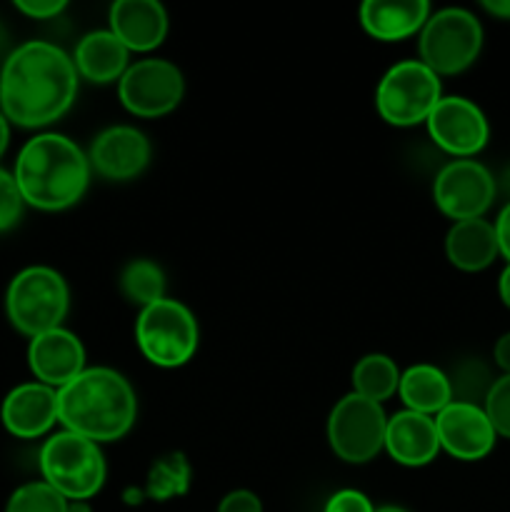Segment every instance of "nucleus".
<instances>
[{
    "label": "nucleus",
    "instance_id": "f257e3e1",
    "mask_svg": "<svg viewBox=\"0 0 510 512\" xmlns=\"http://www.w3.org/2000/svg\"><path fill=\"white\" fill-rule=\"evenodd\" d=\"M78 93V70L63 48L28 40L0 70V113L20 128H43L63 118Z\"/></svg>",
    "mask_w": 510,
    "mask_h": 512
},
{
    "label": "nucleus",
    "instance_id": "f03ea898",
    "mask_svg": "<svg viewBox=\"0 0 510 512\" xmlns=\"http://www.w3.org/2000/svg\"><path fill=\"white\" fill-rule=\"evenodd\" d=\"M135 415L133 388L110 368H85L58 390V423L93 443H113L128 435Z\"/></svg>",
    "mask_w": 510,
    "mask_h": 512
},
{
    "label": "nucleus",
    "instance_id": "7ed1b4c3",
    "mask_svg": "<svg viewBox=\"0 0 510 512\" xmlns=\"http://www.w3.org/2000/svg\"><path fill=\"white\" fill-rule=\"evenodd\" d=\"M13 178L28 205L38 210H65L88 190L90 163L75 140L43 133L23 145Z\"/></svg>",
    "mask_w": 510,
    "mask_h": 512
},
{
    "label": "nucleus",
    "instance_id": "20e7f679",
    "mask_svg": "<svg viewBox=\"0 0 510 512\" xmlns=\"http://www.w3.org/2000/svg\"><path fill=\"white\" fill-rule=\"evenodd\" d=\"M70 308V293L63 275L45 265H30L20 270L5 293V310L15 330L28 338L63 328Z\"/></svg>",
    "mask_w": 510,
    "mask_h": 512
},
{
    "label": "nucleus",
    "instance_id": "39448f33",
    "mask_svg": "<svg viewBox=\"0 0 510 512\" xmlns=\"http://www.w3.org/2000/svg\"><path fill=\"white\" fill-rule=\"evenodd\" d=\"M40 473L68 503L90 500L105 483V460L98 443L63 430L40 448Z\"/></svg>",
    "mask_w": 510,
    "mask_h": 512
},
{
    "label": "nucleus",
    "instance_id": "423d86ee",
    "mask_svg": "<svg viewBox=\"0 0 510 512\" xmlns=\"http://www.w3.org/2000/svg\"><path fill=\"white\" fill-rule=\"evenodd\" d=\"M420 63L435 75H458L478 60L483 50V25L470 10L443 8L420 28Z\"/></svg>",
    "mask_w": 510,
    "mask_h": 512
},
{
    "label": "nucleus",
    "instance_id": "0eeeda50",
    "mask_svg": "<svg viewBox=\"0 0 510 512\" xmlns=\"http://www.w3.org/2000/svg\"><path fill=\"white\" fill-rule=\"evenodd\" d=\"M135 340L148 363L180 368L198 350V320L183 303L163 298L140 310Z\"/></svg>",
    "mask_w": 510,
    "mask_h": 512
},
{
    "label": "nucleus",
    "instance_id": "6e6552de",
    "mask_svg": "<svg viewBox=\"0 0 510 512\" xmlns=\"http://www.w3.org/2000/svg\"><path fill=\"white\" fill-rule=\"evenodd\" d=\"M440 78L420 60H403L380 78L375 90V108L385 123L410 128L428 120L440 103Z\"/></svg>",
    "mask_w": 510,
    "mask_h": 512
},
{
    "label": "nucleus",
    "instance_id": "1a4fd4ad",
    "mask_svg": "<svg viewBox=\"0 0 510 512\" xmlns=\"http://www.w3.org/2000/svg\"><path fill=\"white\" fill-rule=\"evenodd\" d=\"M385 418L380 403L358 393L338 400L328 418V443L340 460L350 465L370 463L385 448Z\"/></svg>",
    "mask_w": 510,
    "mask_h": 512
},
{
    "label": "nucleus",
    "instance_id": "9d476101",
    "mask_svg": "<svg viewBox=\"0 0 510 512\" xmlns=\"http://www.w3.org/2000/svg\"><path fill=\"white\" fill-rule=\"evenodd\" d=\"M185 80L175 63L163 58L138 60L118 80V95L125 110L138 118H160L178 108Z\"/></svg>",
    "mask_w": 510,
    "mask_h": 512
},
{
    "label": "nucleus",
    "instance_id": "9b49d317",
    "mask_svg": "<svg viewBox=\"0 0 510 512\" xmlns=\"http://www.w3.org/2000/svg\"><path fill=\"white\" fill-rule=\"evenodd\" d=\"M433 198L455 223L483 218L495 200V178L478 160H453L435 175Z\"/></svg>",
    "mask_w": 510,
    "mask_h": 512
},
{
    "label": "nucleus",
    "instance_id": "f8f14e48",
    "mask_svg": "<svg viewBox=\"0 0 510 512\" xmlns=\"http://www.w3.org/2000/svg\"><path fill=\"white\" fill-rule=\"evenodd\" d=\"M425 125L435 145L458 160L473 158L488 145L490 138V125L483 110L473 100L460 98V95L440 98Z\"/></svg>",
    "mask_w": 510,
    "mask_h": 512
},
{
    "label": "nucleus",
    "instance_id": "ddd939ff",
    "mask_svg": "<svg viewBox=\"0 0 510 512\" xmlns=\"http://www.w3.org/2000/svg\"><path fill=\"white\" fill-rule=\"evenodd\" d=\"M435 430H438L440 448L465 463L490 455L498 438L485 410L480 405L460 403V400H453L448 408L435 415Z\"/></svg>",
    "mask_w": 510,
    "mask_h": 512
},
{
    "label": "nucleus",
    "instance_id": "4468645a",
    "mask_svg": "<svg viewBox=\"0 0 510 512\" xmlns=\"http://www.w3.org/2000/svg\"><path fill=\"white\" fill-rule=\"evenodd\" d=\"M90 170L105 180H130L150 163V143L130 125H113L93 140L88 153Z\"/></svg>",
    "mask_w": 510,
    "mask_h": 512
},
{
    "label": "nucleus",
    "instance_id": "2eb2a0df",
    "mask_svg": "<svg viewBox=\"0 0 510 512\" xmlns=\"http://www.w3.org/2000/svg\"><path fill=\"white\" fill-rule=\"evenodd\" d=\"M28 365L38 383L60 390L85 370V348L70 330H48L38 338H30Z\"/></svg>",
    "mask_w": 510,
    "mask_h": 512
},
{
    "label": "nucleus",
    "instance_id": "dca6fc26",
    "mask_svg": "<svg viewBox=\"0 0 510 512\" xmlns=\"http://www.w3.org/2000/svg\"><path fill=\"white\" fill-rule=\"evenodd\" d=\"M0 418L15 438H40L58 423V390L43 383L18 385L5 395Z\"/></svg>",
    "mask_w": 510,
    "mask_h": 512
},
{
    "label": "nucleus",
    "instance_id": "f3484780",
    "mask_svg": "<svg viewBox=\"0 0 510 512\" xmlns=\"http://www.w3.org/2000/svg\"><path fill=\"white\" fill-rule=\"evenodd\" d=\"M110 33L128 50L148 53L168 35V13L155 0H118L110 5Z\"/></svg>",
    "mask_w": 510,
    "mask_h": 512
},
{
    "label": "nucleus",
    "instance_id": "a211bd4d",
    "mask_svg": "<svg viewBox=\"0 0 510 512\" xmlns=\"http://www.w3.org/2000/svg\"><path fill=\"white\" fill-rule=\"evenodd\" d=\"M385 450L395 463L405 468H423L433 463L440 453L435 418L413 413V410L395 413L393 418H388V428H385Z\"/></svg>",
    "mask_w": 510,
    "mask_h": 512
},
{
    "label": "nucleus",
    "instance_id": "6ab92c4d",
    "mask_svg": "<svg viewBox=\"0 0 510 512\" xmlns=\"http://www.w3.org/2000/svg\"><path fill=\"white\" fill-rule=\"evenodd\" d=\"M428 18V0H368L360 5V23L365 33L383 43L410 38Z\"/></svg>",
    "mask_w": 510,
    "mask_h": 512
},
{
    "label": "nucleus",
    "instance_id": "aec40b11",
    "mask_svg": "<svg viewBox=\"0 0 510 512\" xmlns=\"http://www.w3.org/2000/svg\"><path fill=\"white\" fill-rule=\"evenodd\" d=\"M445 253L450 263L465 273H480L490 268L500 255L493 223L483 218L455 223L445 235Z\"/></svg>",
    "mask_w": 510,
    "mask_h": 512
},
{
    "label": "nucleus",
    "instance_id": "412c9836",
    "mask_svg": "<svg viewBox=\"0 0 510 512\" xmlns=\"http://www.w3.org/2000/svg\"><path fill=\"white\" fill-rule=\"evenodd\" d=\"M128 53L130 50L110 30H95L80 38L73 63L85 80L105 85L123 78L125 70L130 68Z\"/></svg>",
    "mask_w": 510,
    "mask_h": 512
},
{
    "label": "nucleus",
    "instance_id": "4be33fe9",
    "mask_svg": "<svg viewBox=\"0 0 510 512\" xmlns=\"http://www.w3.org/2000/svg\"><path fill=\"white\" fill-rule=\"evenodd\" d=\"M398 395L405 410L420 415H438L453 403V385L450 378L435 365H413L400 375Z\"/></svg>",
    "mask_w": 510,
    "mask_h": 512
},
{
    "label": "nucleus",
    "instance_id": "5701e85b",
    "mask_svg": "<svg viewBox=\"0 0 510 512\" xmlns=\"http://www.w3.org/2000/svg\"><path fill=\"white\" fill-rule=\"evenodd\" d=\"M400 385V370L393 358L388 355H365L355 363L353 368V393L363 395V398L373 400V403H383V400L393 398L398 393Z\"/></svg>",
    "mask_w": 510,
    "mask_h": 512
},
{
    "label": "nucleus",
    "instance_id": "b1692460",
    "mask_svg": "<svg viewBox=\"0 0 510 512\" xmlns=\"http://www.w3.org/2000/svg\"><path fill=\"white\" fill-rule=\"evenodd\" d=\"M120 290H123L125 300L140 305L143 310L165 298V275L153 260H130L120 273Z\"/></svg>",
    "mask_w": 510,
    "mask_h": 512
},
{
    "label": "nucleus",
    "instance_id": "393cba45",
    "mask_svg": "<svg viewBox=\"0 0 510 512\" xmlns=\"http://www.w3.org/2000/svg\"><path fill=\"white\" fill-rule=\"evenodd\" d=\"M190 488V463L183 453H168L155 460L148 470L145 495L155 503L185 495Z\"/></svg>",
    "mask_w": 510,
    "mask_h": 512
},
{
    "label": "nucleus",
    "instance_id": "a878e982",
    "mask_svg": "<svg viewBox=\"0 0 510 512\" xmlns=\"http://www.w3.org/2000/svg\"><path fill=\"white\" fill-rule=\"evenodd\" d=\"M5 512H68V500L45 480L25 483L10 495Z\"/></svg>",
    "mask_w": 510,
    "mask_h": 512
},
{
    "label": "nucleus",
    "instance_id": "bb28decb",
    "mask_svg": "<svg viewBox=\"0 0 510 512\" xmlns=\"http://www.w3.org/2000/svg\"><path fill=\"white\" fill-rule=\"evenodd\" d=\"M483 410L495 435L510 440V375H500L498 380L490 383Z\"/></svg>",
    "mask_w": 510,
    "mask_h": 512
},
{
    "label": "nucleus",
    "instance_id": "cd10ccee",
    "mask_svg": "<svg viewBox=\"0 0 510 512\" xmlns=\"http://www.w3.org/2000/svg\"><path fill=\"white\" fill-rule=\"evenodd\" d=\"M23 195H20L18 183L8 170L0 168V233L13 228L23 215Z\"/></svg>",
    "mask_w": 510,
    "mask_h": 512
},
{
    "label": "nucleus",
    "instance_id": "c85d7f7f",
    "mask_svg": "<svg viewBox=\"0 0 510 512\" xmlns=\"http://www.w3.org/2000/svg\"><path fill=\"white\" fill-rule=\"evenodd\" d=\"M325 512H375V508L368 495L358 493V490H340L328 500Z\"/></svg>",
    "mask_w": 510,
    "mask_h": 512
},
{
    "label": "nucleus",
    "instance_id": "c756f323",
    "mask_svg": "<svg viewBox=\"0 0 510 512\" xmlns=\"http://www.w3.org/2000/svg\"><path fill=\"white\" fill-rule=\"evenodd\" d=\"M218 512H263V503L250 490H233L220 500Z\"/></svg>",
    "mask_w": 510,
    "mask_h": 512
},
{
    "label": "nucleus",
    "instance_id": "7c9ffc66",
    "mask_svg": "<svg viewBox=\"0 0 510 512\" xmlns=\"http://www.w3.org/2000/svg\"><path fill=\"white\" fill-rule=\"evenodd\" d=\"M65 5H68L65 0H18L15 8H18L23 15H28V18L48 20V18H55L58 13H63Z\"/></svg>",
    "mask_w": 510,
    "mask_h": 512
},
{
    "label": "nucleus",
    "instance_id": "2f4dec72",
    "mask_svg": "<svg viewBox=\"0 0 510 512\" xmlns=\"http://www.w3.org/2000/svg\"><path fill=\"white\" fill-rule=\"evenodd\" d=\"M495 238H498V250L505 260L510 263V203L500 210L498 220H495Z\"/></svg>",
    "mask_w": 510,
    "mask_h": 512
},
{
    "label": "nucleus",
    "instance_id": "473e14b6",
    "mask_svg": "<svg viewBox=\"0 0 510 512\" xmlns=\"http://www.w3.org/2000/svg\"><path fill=\"white\" fill-rule=\"evenodd\" d=\"M493 358L495 365L503 370V375H510V333L500 335L498 343H495L493 348Z\"/></svg>",
    "mask_w": 510,
    "mask_h": 512
},
{
    "label": "nucleus",
    "instance_id": "72a5a7b5",
    "mask_svg": "<svg viewBox=\"0 0 510 512\" xmlns=\"http://www.w3.org/2000/svg\"><path fill=\"white\" fill-rule=\"evenodd\" d=\"M483 10L500 20H510V0H483Z\"/></svg>",
    "mask_w": 510,
    "mask_h": 512
},
{
    "label": "nucleus",
    "instance_id": "f704fd0d",
    "mask_svg": "<svg viewBox=\"0 0 510 512\" xmlns=\"http://www.w3.org/2000/svg\"><path fill=\"white\" fill-rule=\"evenodd\" d=\"M498 293H500V300H503L505 308H510V263L505 265V270H503V273H500Z\"/></svg>",
    "mask_w": 510,
    "mask_h": 512
},
{
    "label": "nucleus",
    "instance_id": "c9c22d12",
    "mask_svg": "<svg viewBox=\"0 0 510 512\" xmlns=\"http://www.w3.org/2000/svg\"><path fill=\"white\" fill-rule=\"evenodd\" d=\"M8 140H10V125H8V118H5V115L0 113V158H3L5 148H8Z\"/></svg>",
    "mask_w": 510,
    "mask_h": 512
},
{
    "label": "nucleus",
    "instance_id": "e433bc0d",
    "mask_svg": "<svg viewBox=\"0 0 510 512\" xmlns=\"http://www.w3.org/2000/svg\"><path fill=\"white\" fill-rule=\"evenodd\" d=\"M68 512H93V510H90L88 500H73V503H68Z\"/></svg>",
    "mask_w": 510,
    "mask_h": 512
},
{
    "label": "nucleus",
    "instance_id": "4c0bfd02",
    "mask_svg": "<svg viewBox=\"0 0 510 512\" xmlns=\"http://www.w3.org/2000/svg\"><path fill=\"white\" fill-rule=\"evenodd\" d=\"M375 512H405L403 508H395V505H383V508H378Z\"/></svg>",
    "mask_w": 510,
    "mask_h": 512
}]
</instances>
